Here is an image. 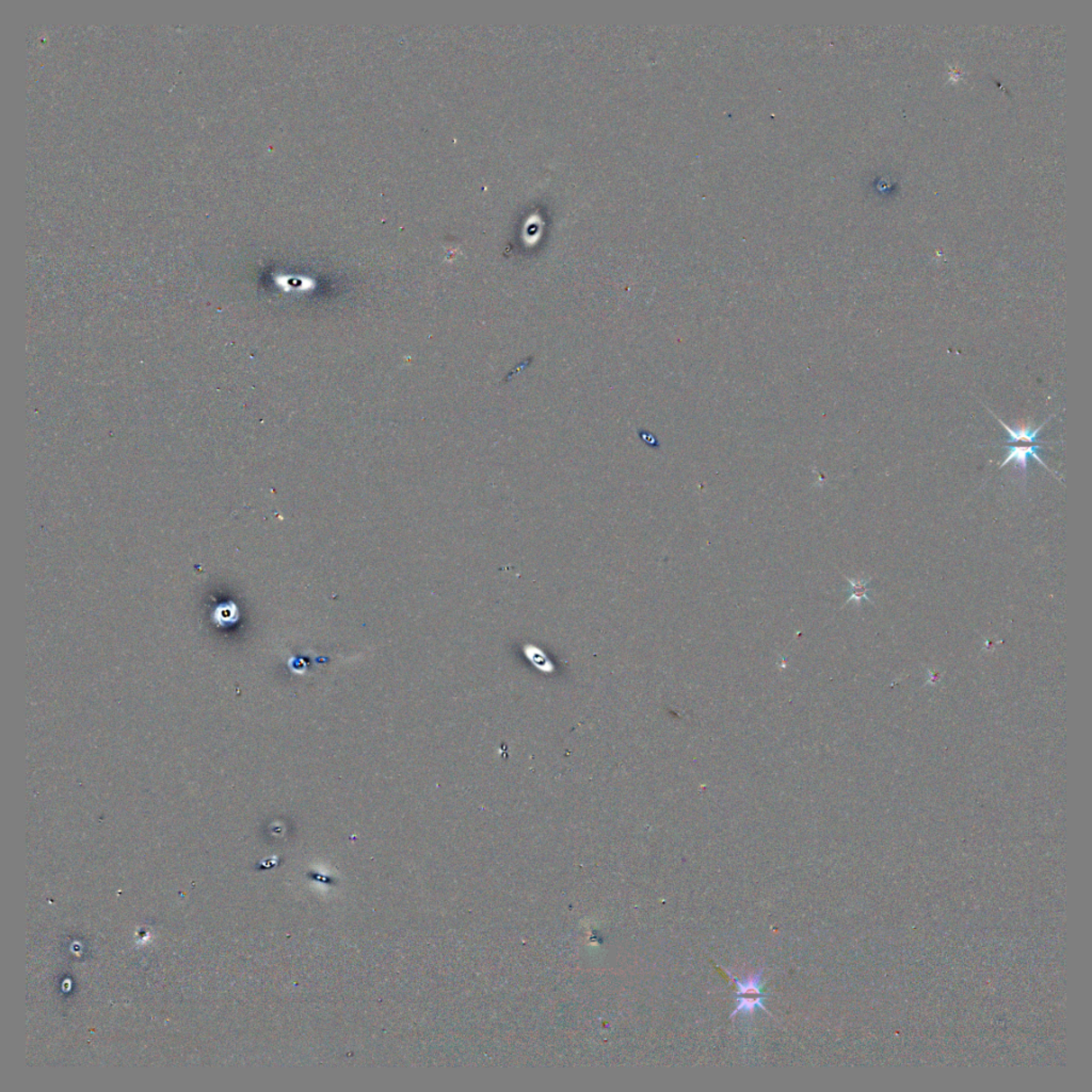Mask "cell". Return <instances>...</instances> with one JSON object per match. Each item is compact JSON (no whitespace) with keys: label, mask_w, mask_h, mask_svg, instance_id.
<instances>
[{"label":"cell","mask_w":1092,"mask_h":1092,"mask_svg":"<svg viewBox=\"0 0 1092 1092\" xmlns=\"http://www.w3.org/2000/svg\"><path fill=\"white\" fill-rule=\"evenodd\" d=\"M993 416H995L996 420L1002 423V426L1007 430V432L1010 435V440L1007 441V444H1013L1004 446L1005 449L1009 450V454L1002 463L1001 469L1006 466V464L1009 462L1015 461L1021 468L1022 473H1024V478H1026L1027 459L1028 457H1033L1035 458L1036 460L1042 464V466L1047 469L1049 472L1053 473L1052 470L1045 466L1044 462L1042 460V458L1037 455V450L1042 449V445L1039 444L1043 443L1039 442L1037 440L1038 433L1041 432L1045 423L1050 421V418L1047 422L1043 423V425L1035 430H1033L1030 426L1014 430L1007 426L1006 423H1005L1001 418H998L996 414H993Z\"/></svg>","instance_id":"cell-1"},{"label":"cell","mask_w":1092,"mask_h":1092,"mask_svg":"<svg viewBox=\"0 0 1092 1092\" xmlns=\"http://www.w3.org/2000/svg\"><path fill=\"white\" fill-rule=\"evenodd\" d=\"M728 975L734 980L737 987V1005L733 1014L731 1015L732 1019L739 1014L752 1015L758 1008L766 1010L763 1004L765 995L760 991L763 969L742 981L733 978L730 973Z\"/></svg>","instance_id":"cell-2"},{"label":"cell","mask_w":1092,"mask_h":1092,"mask_svg":"<svg viewBox=\"0 0 1092 1092\" xmlns=\"http://www.w3.org/2000/svg\"><path fill=\"white\" fill-rule=\"evenodd\" d=\"M870 579L871 578L852 579V578H847L848 583H850V585H851V589H850V596H848V598H847V601L845 604L850 603L851 601H855L860 605V603H861L862 600H865V601H868V602H870L871 604H873V601L870 600V598L868 595V592L869 590L868 586L870 582Z\"/></svg>","instance_id":"cell-3"}]
</instances>
